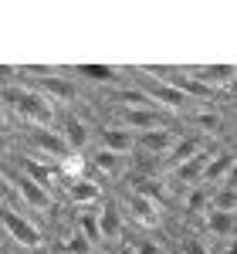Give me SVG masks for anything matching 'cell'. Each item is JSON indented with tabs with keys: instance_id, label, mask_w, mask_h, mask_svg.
<instances>
[{
	"instance_id": "cell-10",
	"label": "cell",
	"mask_w": 237,
	"mask_h": 254,
	"mask_svg": "<svg viewBox=\"0 0 237 254\" xmlns=\"http://www.w3.org/2000/svg\"><path fill=\"white\" fill-rule=\"evenodd\" d=\"M55 248H58V254H99V248L81 234L78 227H71V220L64 224V231H58Z\"/></svg>"
},
{
	"instance_id": "cell-13",
	"label": "cell",
	"mask_w": 237,
	"mask_h": 254,
	"mask_svg": "<svg viewBox=\"0 0 237 254\" xmlns=\"http://www.w3.org/2000/svg\"><path fill=\"white\" fill-rule=\"evenodd\" d=\"M214 251H217V254H237V237H227V241H214Z\"/></svg>"
},
{
	"instance_id": "cell-3",
	"label": "cell",
	"mask_w": 237,
	"mask_h": 254,
	"mask_svg": "<svg viewBox=\"0 0 237 254\" xmlns=\"http://www.w3.org/2000/svg\"><path fill=\"white\" fill-rule=\"evenodd\" d=\"M122 210L129 217V227H136V231H149V234H159L163 231V207H159L156 200H149L146 193H139L136 187H125L122 190Z\"/></svg>"
},
{
	"instance_id": "cell-7",
	"label": "cell",
	"mask_w": 237,
	"mask_h": 254,
	"mask_svg": "<svg viewBox=\"0 0 237 254\" xmlns=\"http://www.w3.org/2000/svg\"><path fill=\"white\" fill-rule=\"evenodd\" d=\"M179 122L190 126V129H197V136L210 139V142L220 136V129H227V119L220 116L214 105H193V109H186L179 116Z\"/></svg>"
},
{
	"instance_id": "cell-2",
	"label": "cell",
	"mask_w": 237,
	"mask_h": 254,
	"mask_svg": "<svg viewBox=\"0 0 237 254\" xmlns=\"http://www.w3.org/2000/svg\"><path fill=\"white\" fill-rule=\"evenodd\" d=\"M3 237H7V244H17L20 254L44 251V244H48L38 220L31 214H24V210H17V207H10V203H3Z\"/></svg>"
},
{
	"instance_id": "cell-8",
	"label": "cell",
	"mask_w": 237,
	"mask_h": 254,
	"mask_svg": "<svg viewBox=\"0 0 237 254\" xmlns=\"http://www.w3.org/2000/svg\"><path fill=\"white\" fill-rule=\"evenodd\" d=\"M75 81H92V85H102L105 88H116V85H125V75L122 68H112V64H75V68H64Z\"/></svg>"
},
{
	"instance_id": "cell-5",
	"label": "cell",
	"mask_w": 237,
	"mask_h": 254,
	"mask_svg": "<svg viewBox=\"0 0 237 254\" xmlns=\"http://www.w3.org/2000/svg\"><path fill=\"white\" fill-rule=\"evenodd\" d=\"M61 193H64V203L71 207V210H95L102 207L109 196H105V187H102L99 180H92V176H81V180H68L64 187H61Z\"/></svg>"
},
{
	"instance_id": "cell-4",
	"label": "cell",
	"mask_w": 237,
	"mask_h": 254,
	"mask_svg": "<svg viewBox=\"0 0 237 254\" xmlns=\"http://www.w3.org/2000/svg\"><path fill=\"white\" fill-rule=\"evenodd\" d=\"M55 129L61 132V139L68 142V149L71 153H92L95 149V122H88V119L75 112V109H61L58 122H55Z\"/></svg>"
},
{
	"instance_id": "cell-1",
	"label": "cell",
	"mask_w": 237,
	"mask_h": 254,
	"mask_svg": "<svg viewBox=\"0 0 237 254\" xmlns=\"http://www.w3.org/2000/svg\"><path fill=\"white\" fill-rule=\"evenodd\" d=\"M3 112L17 119V126H55L61 109L48 95H41L38 88H31L27 81H7L3 85Z\"/></svg>"
},
{
	"instance_id": "cell-9",
	"label": "cell",
	"mask_w": 237,
	"mask_h": 254,
	"mask_svg": "<svg viewBox=\"0 0 237 254\" xmlns=\"http://www.w3.org/2000/svg\"><path fill=\"white\" fill-rule=\"evenodd\" d=\"M200 231L203 237H214V241H227L237 237V210H207V217L200 220Z\"/></svg>"
},
{
	"instance_id": "cell-11",
	"label": "cell",
	"mask_w": 237,
	"mask_h": 254,
	"mask_svg": "<svg viewBox=\"0 0 237 254\" xmlns=\"http://www.w3.org/2000/svg\"><path fill=\"white\" fill-rule=\"evenodd\" d=\"M173 254H217V251L207 244V237H200L193 227H186L173 237Z\"/></svg>"
},
{
	"instance_id": "cell-12",
	"label": "cell",
	"mask_w": 237,
	"mask_h": 254,
	"mask_svg": "<svg viewBox=\"0 0 237 254\" xmlns=\"http://www.w3.org/2000/svg\"><path fill=\"white\" fill-rule=\"evenodd\" d=\"M71 227H78L95 248L102 251V227H99V207L95 210H71Z\"/></svg>"
},
{
	"instance_id": "cell-6",
	"label": "cell",
	"mask_w": 237,
	"mask_h": 254,
	"mask_svg": "<svg viewBox=\"0 0 237 254\" xmlns=\"http://www.w3.org/2000/svg\"><path fill=\"white\" fill-rule=\"evenodd\" d=\"M95 149H109V153L132 156V153H136V132L105 119V122H99V129H95Z\"/></svg>"
}]
</instances>
